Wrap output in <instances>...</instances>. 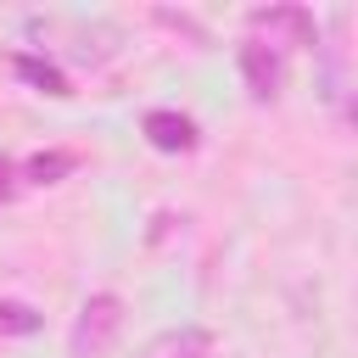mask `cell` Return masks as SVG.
Segmentation results:
<instances>
[{
  "label": "cell",
  "mask_w": 358,
  "mask_h": 358,
  "mask_svg": "<svg viewBox=\"0 0 358 358\" xmlns=\"http://www.w3.org/2000/svg\"><path fill=\"white\" fill-rule=\"evenodd\" d=\"M117 336H123V296L95 291V296H84V308H78V319L67 330V352L73 358H106L117 347Z\"/></svg>",
  "instance_id": "6da1fadb"
},
{
  "label": "cell",
  "mask_w": 358,
  "mask_h": 358,
  "mask_svg": "<svg viewBox=\"0 0 358 358\" xmlns=\"http://www.w3.org/2000/svg\"><path fill=\"white\" fill-rule=\"evenodd\" d=\"M252 28L268 34V50H291V45H308L313 39V17L302 6H268V11H252Z\"/></svg>",
  "instance_id": "7a4b0ae2"
},
{
  "label": "cell",
  "mask_w": 358,
  "mask_h": 358,
  "mask_svg": "<svg viewBox=\"0 0 358 358\" xmlns=\"http://www.w3.org/2000/svg\"><path fill=\"white\" fill-rule=\"evenodd\" d=\"M145 140H151L157 151H190V145H196V123H190L185 112L157 106V112H145Z\"/></svg>",
  "instance_id": "277c9868"
},
{
  "label": "cell",
  "mask_w": 358,
  "mask_h": 358,
  "mask_svg": "<svg viewBox=\"0 0 358 358\" xmlns=\"http://www.w3.org/2000/svg\"><path fill=\"white\" fill-rule=\"evenodd\" d=\"M241 78H246V90H252L257 101H274V95H280V78H285L280 50H268L263 39H246V45H241Z\"/></svg>",
  "instance_id": "3957f363"
},
{
  "label": "cell",
  "mask_w": 358,
  "mask_h": 358,
  "mask_svg": "<svg viewBox=\"0 0 358 358\" xmlns=\"http://www.w3.org/2000/svg\"><path fill=\"white\" fill-rule=\"evenodd\" d=\"M34 324H39V319H34L22 302H0V330H17V336H28Z\"/></svg>",
  "instance_id": "8992f818"
},
{
  "label": "cell",
  "mask_w": 358,
  "mask_h": 358,
  "mask_svg": "<svg viewBox=\"0 0 358 358\" xmlns=\"http://www.w3.org/2000/svg\"><path fill=\"white\" fill-rule=\"evenodd\" d=\"M140 358H213V330H201V324L168 330V336H157Z\"/></svg>",
  "instance_id": "5b68a950"
}]
</instances>
